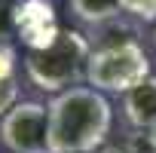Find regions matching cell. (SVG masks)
I'll return each mask as SVG.
<instances>
[{
  "label": "cell",
  "instance_id": "obj_1",
  "mask_svg": "<svg viewBox=\"0 0 156 153\" xmlns=\"http://www.w3.org/2000/svg\"><path fill=\"white\" fill-rule=\"evenodd\" d=\"M113 123L110 101L92 86H73L49 104V153H92Z\"/></svg>",
  "mask_w": 156,
  "mask_h": 153
},
{
  "label": "cell",
  "instance_id": "obj_7",
  "mask_svg": "<svg viewBox=\"0 0 156 153\" xmlns=\"http://www.w3.org/2000/svg\"><path fill=\"white\" fill-rule=\"evenodd\" d=\"M19 98V64L16 49L9 43H0V116L9 113Z\"/></svg>",
  "mask_w": 156,
  "mask_h": 153
},
{
  "label": "cell",
  "instance_id": "obj_10",
  "mask_svg": "<svg viewBox=\"0 0 156 153\" xmlns=\"http://www.w3.org/2000/svg\"><path fill=\"white\" fill-rule=\"evenodd\" d=\"M22 0H0V43H9L16 37V12Z\"/></svg>",
  "mask_w": 156,
  "mask_h": 153
},
{
  "label": "cell",
  "instance_id": "obj_12",
  "mask_svg": "<svg viewBox=\"0 0 156 153\" xmlns=\"http://www.w3.org/2000/svg\"><path fill=\"white\" fill-rule=\"evenodd\" d=\"M147 138H150V147H153V153H156V123L147 129Z\"/></svg>",
  "mask_w": 156,
  "mask_h": 153
},
{
  "label": "cell",
  "instance_id": "obj_3",
  "mask_svg": "<svg viewBox=\"0 0 156 153\" xmlns=\"http://www.w3.org/2000/svg\"><path fill=\"white\" fill-rule=\"evenodd\" d=\"M150 76V58L141 43H119L92 49L86 80L98 92H132Z\"/></svg>",
  "mask_w": 156,
  "mask_h": 153
},
{
  "label": "cell",
  "instance_id": "obj_8",
  "mask_svg": "<svg viewBox=\"0 0 156 153\" xmlns=\"http://www.w3.org/2000/svg\"><path fill=\"white\" fill-rule=\"evenodd\" d=\"M92 49H101V46H119V43H138V31L132 25H126L119 16L116 19H107L101 25H92Z\"/></svg>",
  "mask_w": 156,
  "mask_h": 153
},
{
  "label": "cell",
  "instance_id": "obj_4",
  "mask_svg": "<svg viewBox=\"0 0 156 153\" xmlns=\"http://www.w3.org/2000/svg\"><path fill=\"white\" fill-rule=\"evenodd\" d=\"M0 135L12 153H49V107L37 101L16 104L0 123Z\"/></svg>",
  "mask_w": 156,
  "mask_h": 153
},
{
  "label": "cell",
  "instance_id": "obj_2",
  "mask_svg": "<svg viewBox=\"0 0 156 153\" xmlns=\"http://www.w3.org/2000/svg\"><path fill=\"white\" fill-rule=\"evenodd\" d=\"M92 55V43L80 31H61V37L40 52L25 55V70L31 76V83L43 92H64L73 89L86 76Z\"/></svg>",
  "mask_w": 156,
  "mask_h": 153
},
{
  "label": "cell",
  "instance_id": "obj_9",
  "mask_svg": "<svg viewBox=\"0 0 156 153\" xmlns=\"http://www.w3.org/2000/svg\"><path fill=\"white\" fill-rule=\"evenodd\" d=\"M70 9L86 25H101L107 19L122 16V0H70Z\"/></svg>",
  "mask_w": 156,
  "mask_h": 153
},
{
  "label": "cell",
  "instance_id": "obj_13",
  "mask_svg": "<svg viewBox=\"0 0 156 153\" xmlns=\"http://www.w3.org/2000/svg\"><path fill=\"white\" fill-rule=\"evenodd\" d=\"M153 40H156V34H153Z\"/></svg>",
  "mask_w": 156,
  "mask_h": 153
},
{
  "label": "cell",
  "instance_id": "obj_5",
  "mask_svg": "<svg viewBox=\"0 0 156 153\" xmlns=\"http://www.w3.org/2000/svg\"><path fill=\"white\" fill-rule=\"evenodd\" d=\"M16 37L28 46V52L49 49L58 37V16L49 0H22V6L16 12Z\"/></svg>",
  "mask_w": 156,
  "mask_h": 153
},
{
  "label": "cell",
  "instance_id": "obj_6",
  "mask_svg": "<svg viewBox=\"0 0 156 153\" xmlns=\"http://www.w3.org/2000/svg\"><path fill=\"white\" fill-rule=\"evenodd\" d=\"M122 110H126V119L141 132L156 123V76H147L141 86L126 92Z\"/></svg>",
  "mask_w": 156,
  "mask_h": 153
},
{
  "label": "cell",
  "instance_id": "obj_11",
  "mask_svg": "<svg viewBox=\"0 0 156 153\" xmlns=\"http://www.w3.org/2000/svg\"><path fill=\"white\" fill-rule=\"evenodd\" d=\"M122 12L141 22H156V0H122Z\"/></svg>",
  "mask_w": 156,
  "mask_h": 153
}]
</instances>
